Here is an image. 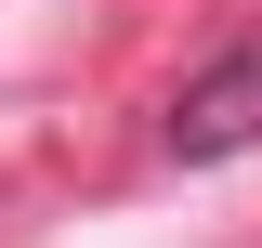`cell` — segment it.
Segmentation results:
<instances>
[{"label": "cell", "instance_id": "6da1fadb", "mask_svg": "<svg viewBox=\"0 0 262 248\" xmlns=\"http://www.w3.org/2000/svg\"><path fill=\"white\" fill-rule=\"evenodd\" d=\"M249 144H262V27L223 39V53L170 92V118H158V157H170V170H236Z\"/></svg>", "mask_w": 262, "mask_h": 248}]
</instances>
